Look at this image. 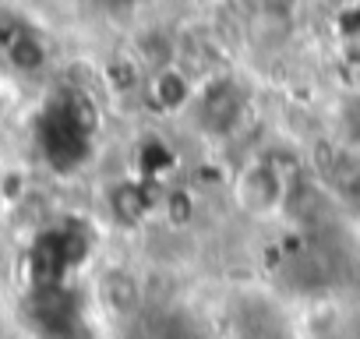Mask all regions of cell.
Returning <instances> with one entry per match:
<instances>
[{
    "mask_svg": "<svg viewBox=\"0 0 360 339\" xmlns=\"http://www.w3.org/2000/svg\"><path fill=\"white\" fill-rule=\"evenodd\" d=\"M237 198L244 202V209L251 212H269L283 202V177H279V170L265 159L244 166V174L237 181Z\"/></svg>",
    "mask_w": 360,
    "mask_h": 339,
    "instance_id": "6da1fadb",
    "label": "cell"
}]
</instances>
